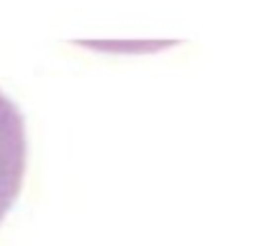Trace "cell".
<instances>
[{
  "label": "cell",
  "mask_w": 253,
  "mask_h": 246,
  "mask_svg": "<svg viewBox=\"0 0 253 246\" xmlns=\"http://www.w3.org/2000/svg\"><path fill=\"white\" fill-rule=\"evenodd\" d=\"M28 167V135L20 107L0 90V224L18 201Z\"/></svg>",
  "instance_id": "obj_1"
}]
</instances>
